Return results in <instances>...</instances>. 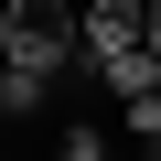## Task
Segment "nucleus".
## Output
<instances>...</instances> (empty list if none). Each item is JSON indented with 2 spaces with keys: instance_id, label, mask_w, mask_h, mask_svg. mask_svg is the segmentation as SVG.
<instances>
[{
  "instance_id": "5",
  "label": "nucleus",
  "mask_w": 161,
  "mask_h": 161,
  "mask_svg": "<svg viewBox=\"0 0 161 161\" xmlns=\"http://www.w3.org/2000/svg\"><path fill=\"white\" fill-rule=\"evenodd\" d=\"M140 43H150V54H161V0H150V22H140Z\"/></svg>"
},
{
  "instance_id": "1",
  "label": "nucleus",
  "mask_w": 161,
  "mask_h": 161,
  "mask_svg": "<svg viewBox=\"0 0 161 161\" xmlns=\"http://www.w3.org/2000/svg\"><path fill=\"white\" fill-rule=\"evenodd\" d=\"M0 64L64 86V75L86 64V43H75V0H0Z\"/></svg>"
},
{
  "instance_id": "4",
  "label": "nucleus",
  "mask_w": 161,
  "mask_h": 161,
  "mask_svg": "<svg viewBox=\"0 0 161 161\" xmlns=\"http://www.w3.org/2000/svg\"><path fill=\"white\" fill-rule=\"evenodd\" d=\"M118 129H129V140H161V86H150V97H129V108H118Z\"/></svg>"
},
{
  "instance_id": "3",
  "label": "nucleus",
  "mask_w": 161,
  "mask_h": 161,
  "mask_svg": "<svg viewBox=\"0 0 161 161\" xmlns=\"http://www.w3.org/2000/svg\"><path fill=\"white\" fill-rule=\"evenodd\" d=\"M43 108H54V75H22V64H0V118L22 129V118H43Z\"/></svg>"
},
{
  "instance_id": "2",
  "label": "nucleus",
  "mask_w": 161,
  "mask_h": 161,
  "mask_svg": "<svg viewBox=\"0 0 161 161\" xmlns=\"http://www.w3.org/2000/svg\"><path fill=\"white\" fill-rule=\"evenodd\" d=\"M140 22H150V0H75V43H86V64H97V54H129Z\"/></svg>"
}]
</instances>
